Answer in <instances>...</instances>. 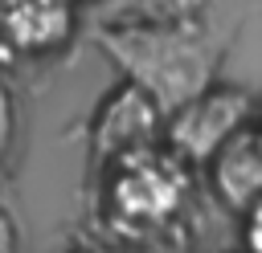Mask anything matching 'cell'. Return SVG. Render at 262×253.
Wrapping results in <instances>:
<instances>
[{
    "label": "cell",
    "mask_w": 262,
    "mask_h": 253,
    "mask_svg": "<svg viewBox=\"0 0 262 253\" xmlns=\"http://www.w3.org/2000/svg\"><path fill=\"white\" fill-rule=\"evenodd\" d=\"M94 41L164 118L217 82V49L196 16H119L94 29Z\"/></svg>",
    "instance_id": "1"
},
{
    "label": "cell",
    "mask_w": 262,
    "mask_h": 253,
    "mask_svg": "<svg viewBox=\"0 0 262 253\" xmlns=\"http://www.w3.org/2000/svg\"><path fill=\"white\" fill-rule=\"evenodd\" d=\"M192 188V171L164 147L127 155L98 171V216L119 241H147L164 233Z\"/></svg>",
    "instance_id": "2"
},
{
    "label": "cell",
    "mask_w": 262,
    "mask_h": 253,
    "mask_svg": "<svg viewBox=\"0 0 262 253\" xmlns=\"http://www.w3.org/2000/svg\"><path fill=\"white\" fill-rule=\"evenodd\" d=\"M254 110L258 94L233 82H213L205 94L164 118V151H172L188 171L209 167L217 151L254 118Z\"/></svg>",
    "instance_id": "3"
},
{
    "label": "cell",
    "mask_w": 262,
    "mask_h": 253,
    "mask_svg": "<svg viewBox=\"0 0 262 253\" xmlns=\"http://www.w3.org/2000/svg\"><path fill=\"white\" fill-rule=\"evenodd\" d=\"M151 147H164V114L143 90L119 82L90 114V163L94 171H102Z\"/></svg>",
    "instance_id": "4"
},
{
    "label": "cell",
    "mask_w": 262,
    "mask_h": 253,
    "mask_svg": "<svg viewBox=\"0 0 262 253\" xmlns=\"http://www.w3.org/2000/svg\"><path fill=\"white\" fill-rule=\"evenodd\" d=\"M78 0H0V53L12 61L57 57L78 33Z\"/></svg>",
    "instance_id": "5"
},
{
    "label": "cell",
    "mask_w": 262,
    "mask_h": 253,
    "mask_svg": "<svg viewBox=\"0 0 262 253\" xmlns=\"http://www.w3.org/2000/svg\"><path fill=\"white\" fill-rule=\"evenodd\" d=\"M205 171H209L217 200L225 208H233L237 216L254 200H262V98H258L254 118L217 151V159Z\"/></svg>",
    "instance_id": "6"
},
{
    "label": "cell",
    "mask_w": 262,
    "mask_h": 253,
    "mask_svg": "<svg viewBox=\"0 0 262 253\" xmlns=\"http://www.w3.org/2000/svg\"><path fill=\"white\" fill-rule=\"evenodd\" d=\"M12 135H16V98H12V90L0 73V155L12 147Z\"/></svg>",
    "instance_id": "7"
},
{
    "label": "cell",
    "mask_w": 262,
    "mask_h": 253,
    "mask_svg": "<svg viewBox=\"0 0 262 253\" xmlns=\"http://www.w3.org/2000/svg\"><path fill=\"white\" fill-rule=\"evenodd\" d=\"M242 253H262V200L242 212Z\"/></svg>",
    "instance_id": "8"
},
{
    "label": "cell",
    "mask_w": 262,
    "mask_h": 253,
    "mask_svg": "<svg viewBox=\"0 0 262 253\" xmlns=\"http://www.w3.org/2000/svg\"><path fill=\"white\" fill-rule=\"evenodd\" d=\"M16 224H12V216L0 208V253H16Z\"/></svg>",
    "instance_id": "9"
},
{
    "label": "cell",
    "mask_w": 262,
    "mask_h": 253,
    "mask_svg": "<svg viewBox=\"0 0 262 253\" xmlns=\"http://www.w3.org/2000/svg\"><path fill=\"white\" fill-rule=\"evenodd\" d=\"M66 253H127V249L123 245H111V241H82V245H74Z\"/></svg>",
    "instance_id": "10"
},
{
    "label": "cell",
    "mask_w": 262,
    "mask_h": 253,
    "mask_svg": "<svg viewBox=\"0 0 262 253\" xmlns=\"http://www.w3.org/2000/svg\"><path fill=\"white\" fill-rule=\"evenodd\" d=\"M78 4H94V0H78Z\"/></svg>",
    "instance_id": "11"
}]
</instances>
